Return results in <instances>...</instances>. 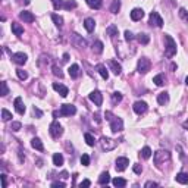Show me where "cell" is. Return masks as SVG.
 <instances>
[{"mask_svg":"<svg viewBox=\"0 0 188 188\" xmlns=\"http://www.w3.org/2000/svg\"><path fill=\"white\" fill-rule=\"evenodd\" d=\"M104 116H106L107 121L110 122L112 132H119V131L124 130V121H122L121 118H118V116H115V115H112L110 112H106V113H104Z\"/></svg>","mask_w":188,"mask_h":188,"instance_id":"6da1fadb","label":"cell"},{"mask_svg":"<svg viewBox=\"0 0 188 188\" xmlns=\"http://www.w3.org/2000/svg\"><path fill=\"white\" fill-rule=\"evenodd\" d=\"M155 163L157 168H162L165 163H169L170 162V153L166 151V150H159V151H156L155 153Z\"/></svg>","mask_w":188,"mask_h":188,"instance_id":"7a4b0ae2","label":"cell"},{"mask_svg":"<svg viewBox=\"0 0 188 188\" xmlns=\"http://www.w3.org/2000/svg\"><path fill=\"white\" fill-rule=\"evenodd\" d=\"M165 41H166V48H165V54L168 56V58H174L175 54H176V43H175V40L168 35V34H165Z\"/></svg>","mask_w":188,"mask_h":188,"instance_id":"3957f363","label":"cell"},{"mask_svg":"<svg viewBox=\"0 0 188 188\" xmlns=\"http://www.w3.org/2000/svg\"><path fill=\"white\" fill-rule=\"evenodd\" d=\"M48 132H50V135H52L53 138H59V137L63 134V126L60 125L58 121H53L52 124H50Z\"/></svg>","mask_w":188,"mask_h":188,"instance_id":"277c9868","label":"cell"},{"mask_svg":"<svg viewBox=\"0 0 188 188\" xmlns=\"http://www.w3.org/2000/svg\"><path fill=\"white\" fill-rule=\"evenodd\" d=\"M100 145L103 150L106 151H110V150H115L116 145H118V141L112 140V138H107V137H101L100 138Z\"/></svg>","mask_w":188,"mask_h":188,"instance_id":"5b68a950","label":"cell"},{"mask_svg":"<svg viewBox=\"0 0 188 188\" xmlns=\"http://www.w3.org/2000/svg\"><path fill=\"white\" fill-rule=\"evenodd\" d=\"M150 68H151V63L147 58H141L138 60V65H137V71L140 74H147L150 71Z\"/></svg>","mask_w":188,"mask_h":188,"instance_id":"8992f818","label":"cell"},{"mask_svg":"<svg viewBox=\"0 0 188 188\" xmlns=\"http://www.w3.org/2000/svg\"><path fill=\"white\" fill-rule=\"evenodd\" d=\"M149 22L151 27H156V28H162V27H163V19H162V16H160L157 12H151V13H150Z\"/></svg>","mask_w":188,"mask_h":188,"instance_id":"52a82bcc","label":"cell"},{"mask_svg":"<svg viewBox=\"0 0 188 188\" xmlns=\"http://www.w3.org/2000/svg\"><path fill=\"white\" fill-rule=\"evenodd\" d=\"M71 41H72V44L78 48L87 47V41L82 38L81 35H78V34H72V35H71Z\"/></svg>","mask_w":188,"mask_h":188,"instance_id":"ba28073f","label":"cell"},{"mask_svg":"<svg viewBox=\"0 0 188 188\" xmlns=\"http://www.w3.org/2000/svg\"><path fill=\"white\" fill-rule=\"evenodd\" d=\"M132 109H134V112L137 113V115H143V113L147 112L149 106H147V103H145V101L140 100V101H135L134 106H132Z\"/></svg>","mask_w":188,"mask_h":188,"instance_id":"9c48e42d","label":"cell"},{"mask_svg":"<svg viewBox=\"0 0 188 188\" xmlns=\"http://www.w3.org/2000/svg\"><path fill=\"white\" fill-rule=\"evenodd\" d=\"M77 113V107L74 104H62L60 107V115L62 116H71V115H75Z\"/></svg>","mask_w":188,"mask_h":188,"instance_id":"30bf717a","label":"cell"},{"mask_svg":"<svg viewBox=\"0 0 188 188\" xmlns=\"http://www.w3.org/2000/svg\"><path fill=\"white\" fill-rule=\"evenodd\" d=\"M90 100L96 104V106H101V103H103V94H101L99 90H94V91L90 93Z\"/></svg>","mask_w":188,"mask_h":188,"instance_id":"8fae6325","label":"cell"},{"mask_svg":"<svg viewBox=\"0 0 188 188\" xmlns=\"http://www.w3.org/2000/svg\"><path fill=\"white\" fill-rule=\"evenodd\" d=\"M12 60H13L16 65H25L27 60H28V56H27L25 53H22V52H19V53H13L12 54Z\"/></svg>","mask_w":188,"mask_h":188,"instance_id":"7c38bea8","label":"cell"},{"mask_svg":"<svg viewBox=\"0 0 188 188\" xmlns=\"http://www.w3.org/2000/svg\"><path fill=\"white\" fill-rule=\"evenodd\" d=\"M128 165H130V160L126 157H118L116 159V170L118 172H124L128 168Z\"/></svg>","mask_w":188,"mask_h":188,"instance_id":"4fadbf2b","label":"cell"},{"mask_svg":"<svg viewBox=\"0 0 188 188\" xmlns=\"http://www.w3.org/2000/svg\"><path fill=\"white\" fill-rule=\"evenodd\" d=\"M13 104H15V110L18 112L19 115H24L25 113V104H24V101H22L21 97H16V99H15Z\"/></svg>","mask_w":188,"mask_h":188,"instance_id":"5bb4252c","label":"cell"},{"mask_svg":"<svg viewBox=\"0 0 188 188\" xmlns=\"http://www.w3.org/2000/svg\"><path fill=\"white\" fill-rule=\"evenodd\" d=\"M144 18V10L141 9V8H135V9H132V12H131V19L132 21H141Z\"/></svg>","mask_w":188,"mask_h":188,"instance_id":"9a60e30c","label":"cell"},{"mask_svg":"<svg viewBox=\"0 0 188 188\" xmlns=\"http://www.w3.org/2000/svg\"><path fill=\"white\" fill-rule=\"evenodd\" d=\"M53 90H54V91H58L62 97H66L68 93H69L68 87H65L63 84H58V82H54V84H53Z\"/></svg>","mask_w":188,"mask_h":188,"instance_id":"2e32d148","label":"cell"},{"mask_svg":"<svg viewBox=\"0 0 188 188\" xmlns=\"http://www.w3.org/2000/svg\"><path fill=\"white\" fill-rule=\"evenodd\" d=\"M109 68H110V71L115 74V75H119V74L122 72L121 63H118L116 60H109Z\"/></svg>","mask_w":188,"mask_h":188,"instance_id":"e0dca14e","label":"cell"},{"mask_svg":"<svg viewBox=\"0 0 188 188\" xmlns=\"http://www.w3.org/2000/svg\"><path fill=\"white\" fill-rule=\"evenodd\" d=\"M19 18L24 22H34L35 21V16H34L31 12H28V10H24V12H21L19 13Z\"/></svg>","mask_w":188,"mask_h":188,"instance_id":"ac0fdd59","label":"cell"},{"mask_svg":"<svg viewBox=\"0 0 188 188\" xmlns=\"http://www.w3.org/2000/svg\"><path fill=\"white\" fill-rule=\"evenodd\" d=\"M68 72H69V77H71V78L77 79V78L79 77V66H78L77 63H74V65H71V66H69Z\"/></svg>","mask_w":188,"mask_h":188,"instance_id":"d6986e66","label":"cell"},{"mask_svg":"<svg viewBox=\"0 0 188 188\" xmlns=\"http://www.w3.org/2000/svg\"><path fill=\"white\" fill-rule=\"evenodd\" d=\"M84 28L87 29L88 33H93L94 28H96V21L93 19V18H87V19L84 21Z\"/></svg>","mask_w":188,"mask_h":188,"instance_id":"ffe728a7","label":"cell"},{"mask_svg":"<svg viewBox=\"0 0 188 188\" xmlns=\"http://www.w3.org/2000/svg\"><path fill=\"white\" fill-rule=\"evenodd\" d=\"M96 69L99 71V74L101 75V78H103V79H107V78H109V72H107L106 66H104L103 63H99V65L96 66Z\"/></svg>","mask_w":188,"mask_h":188,"instance_id":"44dd1931","label":"cell"},{"mask_svg":"<svg viewBox=\"0 0 188 188\" xmlns=\"http://www.w3.org/2000/svg\"><path fill=\"white\" fill-rule=\"evenodd\" d=\"M168 101H169V94L166 91L160 93L159 96H157V103H159V104H162V106H165Z\"/></svg>","mask_w":188,"mask_h":188,"instance_id":"7402d4cb","label":"cell"},{"mask_svg":"<svg viewBox=\"0 0 188 188\" xmlns=\"http://www.w3.org/2000/svg\"><path fill=\"white\" fill-rule=\"evenodd\" d=\"M31 145H33V149L38 150V151H43L44 150V145L40 138H33V140H31Z\"/></svg>","mask_w":188,"mask_h":188,"instance_id":"603a6c76","label":"cell"},{"mask_svg":"<svg viewBox=\"0 0 188 188\" xmlns=\"http://www.w3.org/2000/svg\"><path fill=\"white\" fill-rule=\"evenodd\" d=\"M109 182H110V175L107 174V172H103V174L99 176V184H100V185H107Z\"/></svg>","mask_w":188,"mask_h":188,"instance_id":"cb8c5ba5","label":"cell"},{"mask_svg":"<svg viewBox=\"0 0 188 188\" xmlns=\"http://www.w3.org/2000/svg\"><path fill=\"white\" fill-rule=\"evenodd\" d=\"M103 43H101L100 40H97V41H94V44H93V52L96 54H100V53H103Z\"/></svg>","mask_w":188,"mask_h":188,"instance_id":"d4e9b609","label":"cell"},{"mask_svg":"<svg viewBox=\"0 0 188 188\" xmlns=\"http://www.w3.org/2000/svg\"><path fill=\"white\" fill-rule=\"evenodd\" d=\"M85 2L91 9H100L101 5H103V0H85Z\"/></svg>","mask_w":188,"mask_h":188,"instance_id":"484cf974","label":"cell"},{"mask_svg":"<svg viewBox=\"0 0 188 188\" xmlns=\"http://www.w3.org/2000/svg\"><path fill=\"white\" fill-rule=\"evenodd\" d=\"M175 179H176V182H179V184H188V174L179 172V174L175 176Z\"/></svg>","mask_w":188,"mask_h":188,"instance_id":"4316f807","label":"cell"},{"mask_svg":"<svg viewBox=\"0 0 188 188\" xmlns=\"http://www.w3.org/2000/svg\"><path fill=\"white\" fill-rule=\"evenodd\" d=\"M12 31L15 33V35H22L24 34V28L21 24H16V22H12Z\"/></svg>","mask_w":188,"mask_h":188,"instance_id":"83f0119b","label":"cell"},{"mask_svg":"<svg viewBox=\"0 0 188 188\" xmlns=\"http://www.w3.org/2000/svg\"><path fill=\"white\" fill-rule=\"evenodd\" d=\"M137 40H138V43L140 44H149L150 37L145 33H140L138 35H137Z\"/></svg>","mask_w":188,"mask_h":188,"instance_id":"f1b7e54d","label":"cell"},{"mask_svg":"<svg viewBox=\"0 0 188 188\" xmlns=\"http://www.w3.org/2000/svg\"><path fill=\"white\" fill-rule=\"evenodd\" d=\"M52 19H53L54 25H56L58 28H62V27H63V18H62V16H59V15L53 13V15H52Z\"/></svg>","mask_w":188,"mask_h":188,"instance_id":"f546056e","label":"cell"},{"mask_svg":"<svg viewBox=\"0 0 188 188\" xmlns=\"http://www.w3.org/2000/svg\"><path fill=\"white\" fill-rule=\"evenodd\" d=\"M53 165L54 166H62L63 165V156L60 153H54L53 155Z\"/></svg>","mask_w":188,"mask_h":188,"instance_id":"4dcf8cb0","label":"cell"},{"mask_svg":"<svg viewBox=\"0 0 188 188\" xmlns=\"http://www.w3.org/2000/svg\"><path fill=\"white\" fill-rule=\"evenodd\" d=\"M119 9H121V0H113L110 6V12L112 13H118Z\"/></svg>","mask_w":188,"mask_h":188,"instance_id":"1f68e13d","label":"cell"},{"mask_svg":"<svg viewBox=\"0 0 188 188\" xmlns=\"http://www.w3.org/2000/svg\"><path fill=\"white\" fill-rule=\"evenodd\" d=\"M77 2L75 0H65V5H63V9L66 10H71V9H75L77 8Z\"/></svg>","mask_w":188,"mask_h":188,"instance_id":"d6a6232c","label":"cell"},{"mask_svg":"<svg viewBox=\"0 0 188 188\" xmlns=\"http://www.w3.org/2000/svg\"><path fill=\"white\" fill-rule=\"evenodd\" d=\"M106 33H107V35H110V37H116V35H118V27H116V25H109L106 28Z\"/></svg>","mask_w":188,"mask_h":188,"instance_id":"836d02e7","label":"cell"},{"mask_svg":"<svg viewBox=\"0 0 188 188\" xmlns=\"http://www.w3.org/2000/svg\"><path fill=\"white\" fill-rule=\"evenodd\" d=\"M112 184H113L115 187H118V188H124L126 185V181L124 178H115L113 181H112Z\"/></svg>","mask_w":188,"mask_h":188,"instance_id":"e575fe53","label":"cell"},{"mask_svg":"<svg viewBox=\"0 0 188 188\" xmlns=\"http://www.w3.org/2000/svg\"><path fill=\"white\" fill-rule=\"evenodd\" d=\"M153 82H155L156 85L162 87V85H165V77L162 75V74H159V75H156V77L153 78Z\"/></svg>","mask_w":188,"mask_h":188,"instance_id":"d590c367","label":"cell"},{"mask_svg":"<svg viewBox=\"0 0 188 188\" xmlns=\"http://www.w3.org/2000/svg\"><path fill=\"white\" fill-rule=\"evenodd\" d=\"M140 156L143 159H150V156H151V149H150V147H144V149L141 150Z\"/></svg>","mask_w":188,"mask_h":188,"instance_id":"8d00e7d4","label":"cell"},{"mask_svg":"<svg viewBox=\"0 0 188 188\" xmlns=\"http://www.w3.org/2000/svg\"><path fill=\"white\" fill-rule=\"evenodd\" d=\"M84 138H85V141H87V144L88 145H94L96 144V140H94V137H93L91 134H88V132H85V134H84Z\"/></svg>","mask_w":188,"mask_h":188,"instance_id":"74e56055","label":"cell"},{"mask_svg":"<svg viewBox=\"0 0 188 188\" xmlns=\"http://www.w3.org/2000/svg\"><path fill=\"white\" fill-rule=\"evenodd\" d=\"M16 75H18V78L22 79V81H25V79L28 78V72L24 71V69H16Z\"/></svg>","mask_w":188,"mask_h":188,"instance_id":"f35d334b","label":"cell"},{"mask_svg":"<svg viewBox=\"0 0 188 188\" xmlns=\"http://www.w3.org/2000/svg\"><path fill=\"white\" fill-rule=\"evenodd\" d=\"M2 119L5 122L10 121V119H12V113H10L9 110H6V109H2Z\"/></svg>","mask_w":188,"mask_h":188,"instance_id":"ab89813d","label":"cell"},{"mask_svg":"<svg viewBox=\"0 0 188 188\" xmlns=\"http://www.w3.org/2000/svg\"><path fill=\"white\" fill-rule=\"evenodd\" d=\"M0 87H2V91H0V96H2V97H5V96L9 94V88H8V84H6L5 81L0 84Z\"/></svg>","mask_w":188,"mask_h":188,"instance_id":"60d3db41","label":"cell"},{"mask_svg":"<svg viewBox=\"0 0 188 188\" xmlns=\"http://www.w3.org/2000/svg\"><path fill=\"white\" fill-rule=\"evenodd\" d=\"M178 13H179V18H181V19L185 21V22H188V10H187V9H184V8H181Z\"/></svg>","mask_w":188,"mask_h":188,"instance_id":"b9f144b4","label":"cell"},{"mask_svg":"<svg viewBox=\"0 0 188 188\" xmlns=\"http://www.w3.org/2000/svg\"><path fill=\"white\" fill-rule=\"evenodd\" d=\"M122 100V94L121 93H113V94H112V103H113V104H116V103H119V101Z\"/></svg>","mask_w":188,"mask_h":188,"instance_id":"7bdbcfd3","label":"cell"},{"mask_svg":"<svg viewBox=\"0 0 188 188\" xmlns=\"http://www.w3.org/2000/svg\"><path fill=\"white\" fill-rule=\"evenodd\" d=\"M52 3H53L54 9H63V5H65V0H52Z\"/></svg>","mask_w":188,"mask_h":188,"instance_id":"ee69618b","label":"cell"},{"mask_svg":"<svg viewBox=\"0 0 188 188\" xmlns=\"http://www.w3.org/2000/svg\"><path fill=\"white\" fill-rule=\"evenodd\" d=\"M21 128H22V124H21V122H18V121L12 122V125H10V130L13 131V132H16V131H19Z\"/></svg>","mask_w":188,"mask_h":188,"instance_id":"f6af8a7d","label":"cell"},{"mask_svg":"<svg viewBox=\"0 0 188 188\" xmlns=\"http://www.w3.org/2000/svg\"><path fill=\"white\" fill-rule=\"evenodd\" d=\"M53 75H56V77H59V78H62V77H63L62 69H60L59 66H56V65L53 66Z\"/></svg>","mask_w":188,"mask_h":188,"instance_id":"bcb514c9","label":"cell"},{"mask_svg":"<svg viewBox=\"0 0 188 188\" xmlns=\"http://www.w3.org/2000/svg\"><path fill=\"white\" fill-rule=\"evenodd\" d=\"M81 163L84 165V166H88V165H90V156H88V155H82L81 156Z\"/></svg>","mask_w":188,"mask_h":188,"instance_id":"7dc6e473","label":"cell"},{"mask_svg":"<svg viewBox=\"0 0 188 188\" xmlns=\"http://www.w3.org/2000/svg\"><path fill=\"white\" fill-rule=\"evenodd\" d=\"M52 187H53V188H65V187H66V184H65V182H60V181H58V182H53V184H52Z\"/></svg>","mask_w":188,"mask_h":188,"instance_id":"c3c4849f","label":"cell"},{"mask_svg":"<svg viewBox=\"0 0 188 188\" xmlns=\"http://www.w3.org/2000/svg\"><path fill=\"white\" fill-rule=\"evenodd\" d=\"M33 113H34V115H35V116H37V118H41V116H43V112L40 110V109H37V107H35V106L33 107Z\"/></svg>","mask_w":188,"mask_h":188,"instance_id":"681fc988","label":"cell"},{"mask_svg":"<svg viewBox=\"0 0 188 188\" xmlns=\"http://www.w3.org/2000/svg\"><path fill=\"white\" fill-rule=\"evenodd\" d=\"M132 169H134L135 174H141V172H143V166H141V165H138V163L134 165V168H132Z\"/></svg>","mask_w":188,"mask_h":188,"instance_id":"f907efd6","label":"cell"},{"mask_svg":"<svg viewBox=\"0 0 188 188\" xmlns=\"http://www.w3.org/2000/svg\"><path fill=\"white\" fill-rule=\"evenodd\" d=\"M132 38H134V34L131 33V31H125V40L126 41H131Z\"/></svg>","mask_w":188,"mask_h":188,"instance_id":"816d5d0a","label":"cell"},{"mask_svg":"<svg viewBox=\"0 0 188 188\" xmlns=\"http://www.w3.org/2000/svg\"><path fill=\"white\" fill-rule=\"evenodd\" d=\"M90 185H91V182H90L88 179H84V181L79 184V187H81V188H87V187H90Z\"/></svg>","mask_w":188,"mask_h":188,"instance_id":"f5cc1de1","label":"cell"},{"mask_svg":"<svg viewBox=\"0 0 188 188\" xmlns=\"http://www.w3.org/2000/svg\"><path fill=\"white\" fill-rule=\"evenodd\" d=\"M0 178H2V182H3V188H6L8 187V178H6V175L2 174L0 175Z\"/></svg>","mask_w":188,"mask_h":188,"instance_id":"db71d44e","label":"cell"},{"mask_svg":"<svg viewBox=\"0 0 188 188\" xmlns=\"http://www.w3.org/2000/svg\"><path fill=\"white\" fill-rule=\"evenodd\" d=\"M157 185H159V184H157V182H153V181H149V182H145V185H144V187H145V188H151V187H157Z\"/></svg>","mask_w":188,"mask_h":188,"instance_id":"11a10c76","label":"cell"},{"mask_svg":"<svg viewBox=\"0 0 188 188\" xmlns=\"http://www.w3.org/2000/svg\"><path fill=\"white\" fill-rule=\"evenodd\" d=\"M68 59H69V54L65 53V54H63V62H68Z\"/></svg>","mask_w":188,"mask_h":188,"instance_id":"9f6ffc18","label":"cell"},{"mask_svg":"<svg viewBox=\"0 0 188 188\" xmlns=\"http://www.w3.org/2000/svg\"><path fill=\"white\" fill-rule=\"evenodd\" d=\"M62 178H63V179L68 178V172H62Z\"/></svg>","mask_w":188,"mask_h":188,"instance_id":"6f0895ef","label":"cell"},{"mask_svg":"<svg viewBox=\"0 0 188 188\" xmlns=\"http://www.w3.org/2000/svg\"><path fill=\"white\" fill-rule=\"evenodd\" d=\"M184 126H185V128H188V122H185V124H184Z\"/></svg>","mask_w":188,"mask_h":188,"instance_id":"680465c9","label":"cell"},{"mask_svg":"<svg viewBox=\"0 0 188 188\" xmlns=\"http://www.w3.org/2000/svg\"><path fill=\"white\" fill-rule=\"evenodd\" d=\"M185 84H187V85H188V77L185 78Z\"/></svg>","mask_w":188,"mask_h":188,"instance_id":"91938a15","label":"cell"}]
</instances>
